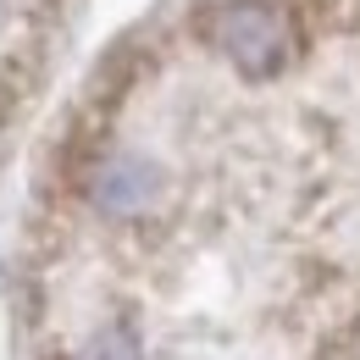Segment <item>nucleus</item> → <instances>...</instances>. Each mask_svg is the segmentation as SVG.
<instances>
[{"instance_id": "1", "label": "nucleus", "mask_w": 360, "mask_h": 360, "mask_svg": "<svg viewBox=\"0 0 360 360\" xmlns=\"http://www.w3.org/2000/svg\"><path fill=\"white\" fill-rule=\"evenodd\" d=\"M205 39L250 78L277 72L283 56H288V28H283L277 6H266V0H227V6H217L205 17Z\"/></svg>"}, {"instance_id": "2", "label": "nucleus", "mask_w": 360, "mask_h": 360, "mask_svg": "<svg viewBox=\"0 0 360 360\" xmlns=\"http://www.w3.org/2000/svg\"><path fill=\"white\" fill-rule=\"evenodd\" d=\"M45 22H50V0H0V128L22 94V78L34 67Z\"/></svg>"}]
</instances>
